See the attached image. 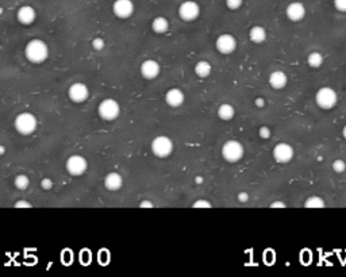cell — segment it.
Listing matches in <instances>:
<instances>
[{"instance_id":"1","label":"cell","mask_w":346,"mask_h":277,"mask_svg":"<svg viewBox=\"0 0 346 277\" xmlns=\"http://www.w3.org/2000/svg\"><path fill=\"white\" fill-rule=\"evenodd\" d=\"M26 58L31 64H42L49 57V46L42 40H31L25 48Z\"/></svg>"},{"instance_id":"2","label":"cell","mask_w":346,"mask_h":277,"mask_svg":"<svg viewBox=\"0 0 346 277\" xmlns=\"http://www.w3.org/2000/svg\"><path fill=\"white\" fill-rule=\"evenodd\" d=\"M15 129L22 135H31L37 130L38 120L31 112H22L14 120Z\"/></svg>"},{"instance_id":"3","label":"cell","mask_w":346,"mask_h":277,"mask_svg":"<svg viewBox=\"0 0 346 277\" xmlns=\"http://www.w3.org/2000/svg\"><path fill=\"white\" fill-rule=\"evenodd\" d=\"M243 153L245 150H243L242 144L235 139H230L228 142H225L222 146V157L230 164L238 163L243 157Z\"/></svg>"},{"instance_id":"4","label":"cell","mask_w":346,"mask_h":277,"mask_svg":"<svg viewBox=\"0 0 346 277\" xmlns=\"http://www.w3.org/2000/svg\"><path fill=\"white\" fill-rule=\"evenodd\" d=\"M152 153L159 157V159H167L173 152V142L172 139L167 135H159L152 141Z\"/></svg>"},{"instance_id":"5","label":"cell","mask_w":346,"mask_h":277,"mask_svg":"<svg viewBox=\"0 0 346 277\" xmlns=\"http://www.w3.org/2000/svg\"><path fill=\"white\" fill-rule=\"evenodd\" d=\"M338 102V95L330 87H322L318 89L315 95V103L321 107L322 110H332Z\"/></svg>"},{"instance_id":"6","label":"cell","mask_w":346,"mask_h":277,"mask_svg":"<svg viewBox=\"0 0 346 277\" xmlns=\"http://www.w3.org/2000/svg\"><path fill=\"white\" fill-rule=\"evenodd\" d=\"M98 112H99L100 118L104 120H115L120 114V106L116 100L114 99H104L100 102L99 107H98Z\"/></svg>"},{"instance_id":"7","label":"cell","mask_w":346,"mask_h":277,"mask_svg":"<svg viewBox=\"0 0 346 277\" xmlns=\"http://www.w3.org/2000/svg\"><path fill=\"white\" fill-rule=\"evenodd\" d=\"M199 15H200V5L193 0H185L178 7V16L184 22H193L198 19Z\"/></svg>"},{"instance_id":"8","label":"cell","mask_w":346,"mask_h":277,"mask_svg":"<svg viewBox=\"0 0 346 277\" xmlns=\"http://www.w3.org/2000/svg\"><path fill=\"white\" fill-rule=\"evenodd\" d=\"M65 168H66V170H68V173L70 176H81V174H84L87 172L88 163H87V160L83 156L74 154V156H70L69 159L66 160Z\"/></svg>"},{"instance_id":"9","label":"cell","mask_w":346,"mask_h":277,"mask_svg":"<svg viewBox=\"0 0 346 277\" xmlns=\"http://www.w3.org/2000/svg\"><path fill=\"white\" fill-rule=\"evenodd\" d=\"M215 48L221 55H231L232 52L237 49V40L231 34L219 35L215 42Z\"/></svg>"},{"instance_id":"10","label":"cell","mask_w":346,"mask_h":277,"mask_svg":"<svg viewBox=\"0 0 346 277\" xmlns=\"http://www.w3.org/2000/svg\"><path fill=\"white\" fill-rule=\"evenodd\" d=\"M293 154H295L293 148H292L291 145L284 144V142L277 144L276 146H275V149H273V159L279 164L289 163V161L293 159Z\"/></svg>"},{"instance_id":"11","label":"cell","mask_w":346,"mask_h":277,"mask_svg":"<svg viewBox=\"0 0 346 277\" xmlns=\"http://www.w3.org/2000/svg\"><path fill=\"white\" fill-rule=\"evenodd\" d=\"M113 12L119 19H127L134 14L133 0H115L113 4Z\"/></svg>"},{"instance_id":"12","label":"cell","mask_w":346,"mask_h":277,"mask_svg":"<svg viewBox=\"0 0 346 277\" xmlns=\"http://www.w3.org/2000/svg\"><path fill=\"white\" fill-rule=\"evenodd\" d=\"M68 95L73 103H84L88 99L89 89L84 83H74L68 89Z\"/></svg>"},{"instance_id":"13","label":"cell","mask_w":346,"mask_h":277,"mask_svg":"<svg viewBox=\"0 0 346 277\" xmlns=\"http://www.w3.org/2000/svg\"><path fill=\"white\" fill-rule=\"evenodd\" d=\"M141 74L145 80H154L161 72V66L154 59H145L141 64Z\"/></svg>"},{"instance_id":"14","label":"cell","mask_w":346,"mask_h":277,"mask_svg":"<svg viewBox=\"0 0 346 277\" xmlns=\"http://www.w3.org/2000/svg\"><path fill=\"white\" fill-rule=\"evenodd\" d=\"M286 14L288 19L292 22H300L306 16V7L300 1H292L287 5Z\"/></svg>"},{"instance_id":"15","label":"cell","mask_w":346,"mask_h":277,"mask_svg":"<svg viewBox=\"0 0 346 277\" xmlns=\"http://www.w3.org/2000/svg\"><path fill=\"white\" fill-rule=\"evenodd\" d=\"M16 18H18V20H19L22 25H33L35 19H37V11L31 5H22L19 10H18V12H16Z\"/></svg>"},{"instance_id":"16","label":"cell","mask_w":346,"mask_h":277,"mask_svg":"<svg viewBox=\"0 0 346 277\" xmlns=\"http://www.w3.org/2000/svg\"><path fill=\"white\" fill-rule=\"evenodd\" d=\"M184 100H185L184 92L178 88H171L165 95V102L172 109H177L180 106H183Z\"/></svg>"},{"instance_id":"17","label":"cell","mask_w":346,"mask_h":277,"mask_svg":"<svg viewBox=\"0 0 346 277\" xmlns=\"http://www.w3.org/2000/svg\"><path fill=\"white\" fill-rule=\"evenodd\" d=\"M123 185V177L118 172H111L104 177V187L109 191H118Z\"/></svg>"},{"instance_id":"18","label":"cell","mask_w":346,"mask_h":277,"mask_svg":"<svg viewBox=\"0 0 346 277\" xmlns=\"http://www.w3.org/2000/svg\"><path fill=\"white\" fill-rule=\"evenodd\" d=\"M288 83L287 74L284 73L283 70H275L269 76V84L275 89H283Z\"/></svg>"},{"instance_id":"19","label":"cell","mask_w":346,"mask_h":277,"mask_svg":"<svg viewBox=\"0 0 346 277\" xmlns=\"http://www.w3.org/2000/svg\"><path fill=\"white\" fill-rule=\"evenodd\" d=\"M249 38L253 44H262L264 41L267 40V30L264 29L262 26H254L249 31Z\"/></svg>"},{"instance_id":"20","label":"cell","mask_w":346,"mask_h":277,"mask_svg":"<svg viewBox=\"0 0 346 277\" xmlns=\"http://www.w3.org/2000/svg\"><path fill=\"white\" fill-rule=\"evenodd\" d=\"M152 30L156 34H165L169 30V22L164 16H157L152 22Z\"/></svg>"},{"instance_id":"21","label":"cell","mask_w":346,"mask_h":277,"mask_svg":"<svg viewBox=\"0 0 346 277\" xmlns=\"http://www.w3.org/2000/svg\"><path fill=\"white\" fill-rule=\"evenodd\" d=\"M235 115V109L232 107L231 104L223 103L219 106L218 109V116L222 119V120H231Z\"/></svg>"},{"instance_id":"22","label":"cell","mask_w":346,"mask_h":277,"mask_svg":"<svg viewBox=\"0 0 346 277\" xmlns=\"http://www.w3.org/2000/svg\"><path fill=\"white\" fill-rule=\"evenodd\" d=\"M211 70H213V66L208 61H199L198 64L195 65V73L200 79H206L211 74Z\"/></svg>"},{"instance_id":"23","label":"cell","mask_w":346,"mask_h":277,"mask_svg":"<svg viewBox=\"0 0 346 277\" xmlns=\"http://www.w3.org/2000/svg\"><path fill=\"white\" fill-rule=\"evenodd\" d=\"M307 62H308V65H310L311 68L317 69V68L322 66V64H323V55H322L319 52H312V53H310L308 57H307Z\"/></svg>"},{"instance_id":"24","label":"cell","mask_w":346,"mask_h":277,"mask_svg":"<svg viewBox=\"0 0 346 277\" xmlns=\"http://www.w3.org/2000/svg\"><path fill=\"white\" fill-rule=\"evenodd\" d=\"M304 207L306 208H325L326 207V203H325V200H323L321 196H311V198H308L306 200Z\"/></svg>"},{"instance_id":"25","label":"cell","mask_w":346,"mask_h":277,"mask_svg":"<svg viewBox=\"0 0 346 277\" xmlns=\"http://www.w3.org/2000/svg\"><path fill=\"white\" fill-rule=\"evenodd\" d=\"M14 185L20 191H25L30 185V180L26 174H18L14 180Z\"/></svg>"},{"instance_id":"26","label":"cell","mask_w":346,"mask_h":277,"mask_svg":"<svg viewBox=\"0 0 346 277\" xmlns=\"http://www.w3.org/2000/svg\"><path fill=\"white\" fill-rule=\"evenodd\" d=\"M333 170H334L336 173H344L346 170L345 161H344V160H336V161L333 163Z\"/></svg>"},{"instance_id":"27","label":"cell","mask_w":346,"mask_h":277,"mask_svg":"<svg viewBox=\"0 0 346 277\" xmlns=\"http://www.w3.org/2000/svg\"><path fill=\"white\" fill-rule=\"evenodd\" d=\"M243 4V0H226V5H228L229 10L235 11L239 10Z\"/></svg>"},{"instance_id":"28","label":"cell","mask_w":346,"mask_h":277,"mask_svg":"<svg viewBox=\"0 0 346 277\" xmlns=\"http://www.w3.org/2000/svg\"><path fill=\"white\" fill-rule=\"evenodd\" d=\"M193 208H211L213 207V204L210 203L208 200H204V199H199V200H196L195 203L192 204Z\"/></svg>"},{"instance_id":"29","label":"cell","mask_w":346,"mask_h":277,"mask_svg":"<svg viewBox=\"0 0 346 277\" xmlns=\"http://www.w3.org/2000/svg\"><path fill=\"white\" fill-rule=\"evenodd\" d=\"M258 135H260V138L268 139L271 137V129L268 126H262L261 129L258 130Z\"/></svg>"},{"instance_id":"30","label":"cell","mask_w":346,"mask_h":277,"mask_svg":"<svg viewBox=\"0 0 346 277\" xmlns=\"http://www.w3.org/2000/svg\"><path fill=\"white\" fill-rule=\"evenodd\" d=\"M334 7L340 12H346V0H334Z\"/></svg>"},{"instance_id":"31","label":"cell","mask_w":346,"mask_h":277,"mask_svg":"<svg viewBox=\"0 0 346 277\" xmlns=\"http://www.w3.org/2000/svg\"><path fill=\"white\" fill-rule=\"evenodd\" d=\"M92 46H94L95 50H103L106 44H104V41L102 40V38H95V40L92 41Z\"/></svg>"},{"instance_id":"32","label":"cell","mask_w":346,"mask_h":277,"mask_svg":"<svg viewBox=\"0 0 346 277\" xmlns=\"http://www.w3.org/2000/svg\"><path fill=\"white\" fill-rule=\"evenodd\" d=\"M41 187H42V189H45V191H49V189L53 188V181H52L50 178H44V180L41 181Z\"/></svg>"},{"instance_id":"33","label":"cell","mask_w":346,"mask_h":277,"mask_svg":"<svg viewBox=\"0 0 346 277\" xmlns=\"http://www.w3.org/2000/svg\"><path fill=\"white\" fill-rule=\"evenodd\" d=\"M15 208H31L33 206L27 202V200H19V202H16V203L14 204Z\"/></svg>"},{"instance_id":"34","label":"cell","mask_w":346,"mask_h":277,"mask_svg":"<svg viewBox=\"0 0 346 277\" xmlns=\"http://www.w3.org/2000/svg\"><path fill=\"white\" fill-rule=\"evenodd\" d=\"M238 200H239L241 203H246L247 200H249V195H247L246 192H239L238 193Z\"/></svg>"},{"instance_id":"35","label":"cell","mask_w":346,"mask_h":277,"mask_svg":"<svg viewBox=\"0 0 346 277\" xmlns=\"http://www.w3.org/2000/svg\"><path fill=\"white\" fill-rule=\"evenodd\" d=\"M286 207H287V206H286V203L282 202V200H277V202L271 203V208H286Z\"/></svg>"},{"instance_id":"36","label":"cell","mask_w":346,"mask_h":277,"mask_svg":"<svg viewBox=\"0 0 346 277\" xmlns=\"http://www.w3.org/2000/svg\"><path fill=\"white\" fill-rule=\"evenodd\" d=\"M139 207L141 208H153L154 204L152 203V202H149V200H145V202H142V203L139 204Z\"/></svg>"},{"instance_id":"37","label":"cell","mask_w":346,"mask_h":277,"mask_svg":"<svg viewBox=\"0 0 346 277\" xmlns=\"http://www.w3.org/2000/svg\"><path fill=\"white\" fill-rule=\"evenodd\" d=\"M256 106H257V107H264V106H265V100L262 99V98H257V99H256Z\"/></svg>"},{"instance_id":"38","label":"cell","mask_w":346,"mask_h":277,"mask_svg":"<svg viewBox=\"0 0 346 277\" xmlns=\"http://www.w3.org/2000/svg\"><path fill=\"white\" fill-rule=\"evenodd\" d=\"M4 153H5V148L0 145V156H1V154H4Z\"/></svg>"},{"instance_id":"39","label":"cell","mask_w":346,"mask_h":277,"mask_svg":"<svg viewBox=\"0 0 346 277\" xmlns=\"http://www.w3.org/2000/svg\"><path fill=\"white\" fill-rule=\"evenodd\" d=\"M196 183L202 184L203 183V177H200V176H199V177H196Z\"/></svg>"},{"instance_id":"40","label":"cell","mask_w":346,"mask_h":277,"mask_svg":"<svg viewBox=\"0 0 346 277\" xmlns=\"http://www.w3.org/2000/svg\"><path fill=\"white\" fill-rule=\"evenodd\" d=\"M342 135H344V138L346 139V126L344 127V130H342Z\"/></svg>"}]
</instances>
